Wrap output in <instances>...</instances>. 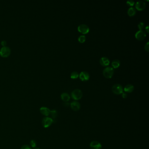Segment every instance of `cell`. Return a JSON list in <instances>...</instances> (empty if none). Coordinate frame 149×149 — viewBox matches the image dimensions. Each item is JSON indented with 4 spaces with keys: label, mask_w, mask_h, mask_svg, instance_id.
Segmentation results:
<instances>
[{
    "label": "cell",
    "mask_w": 149,
    "mask_h": 149,
    "mask_svg": "<svg viewBox=\"0 0 149 149\" xmlns=\"http://www.w3.org/2000/svg\"><path fill=\"white\" fill-rule=\"evenodd\" d=\"M114 74L113 68L111 66L106 67L104 69L103 74L104 76L106 78H112Z\"/></svg>",
    "instance_id": "cell-1"
},
{
    "label": "cell",
    "mask_w": 149,
    "mask_h": 149,
    "mask_svg": "<svg viewBox=\"0 0 149 149\" xmlns=\"http://www.w3.org/2000/svg\"><path fill=\"white\" fill-rule=\"evenodd\" d=\"M83 96V93L80 89H75L71 93V97L74 100H78Z\"/></svg>",
    "instance_id": "cell-2"
},
{
    "label": "cell",
    "mask_w": 149,
    "mask_h": 149,
    "mask_svg": "<svg viewBox=\"0 0 149 149\" xmlns=\"http://www.w3.org/2000/svg\"><path fill=\"white\" fill-rule=\"evenodd\" d=\"M123 86L120 84H115L112 87V92L115 95H120L123 92Z\"/></svg>",
    "instance_id": "cell-3"
},
{
    "label": "cell",
    "mask_w": 149,
    "mask_h": 149,
    "mask_svg": "<svg viewBox=\"0 0 149 149\" xmlns=\"http://www.w3.org/2000/svg\"><path fill=\"white\" fill-rule=\"evenodd\" d=\"M10 53L11 50L9 47L7 46H4L0 50V55L4 57H9Z\"/></svg>",
    "instance_id": "cell-4"
},
{
    "label": "cell",
    "mask_w": 149,
    "mask_h": 149,
    "mask_svg": "<svg viewBox=\"0 0 149 149\" xmlns=\"http://www.w3.org/2000/svg\"><path fill=\"white\" fill-rule=\"evenodd\" d=\"M53 123V121L51 118L47 117L43 118L42 120V125L43 127L47 128L50 126Z\"/></svg>",
    "instance_id": "cell-5"
},
{
    "label": "cell",
    "mask_w": 149,
    "mask_h": 149,
    "mask_svg": "<svg viewBox=\"0 0 149 149\" xmlns=\"http://www.w3.org/2000/svg\"><path fill=\"white\" fill-rule=\"evenodd\" d=\"M146 7V4L143 0L138 1L135 4V9L139 11H142L144 10Z\"/></svg>",
    "instance_id": "cell-6"
},
{
    "label": "cell",
    "mask_w": 149,
    "mask_h": 149,
    "mask_svg": "<svg viewBox=\"0 0 149 149\" xmlns=\"http://www.w3.org/2000/svg\"><path fill=\"white\" fill-rule=\"evenodd\" d=\"M78 31L83 34H87L89 32L88 26L85 24H81L78 27Z\"/></svg>",
    "instance_id": "cell-7"
},
{
    "label": "cell",
    "mask_w": 149,
    "mask_h": 149,
    "mask_svg": "<svg viewBox=\"0 0 149 149\" xmlns=\"http://www.w3.org/2000/svg\"><path fill=\"white\" fill-rule=\"evenodd\" d=\"M146 37V32L143 30H140L136 32L135 34V37L139 41L143 40Z\"/></svg>",
    "instance_id": "cell-8"
},
{
    "label": "cell",
    "mask_w": 149,
    "mask_h": 149,
    "mask_svg": "<svg viewBox=\"0 0 149 149\" xmlns=\"http://www.w3.org/2000/svg\"><path fill=\"white\" fill-rule=\"evenodd\" d=\"M90 146L92 149H101L102 148L101 144L97 141H92L90 143Z\"/></svg>",
    "instance_id": "cell-9"
},
{
    "label": "cell",
    "mask_w": 149,
    "mask_h": 149,
    "mask_svg": "<svg viewBox=\"0 0 149 149\" xmlns=\"http://www.w3.org/2000/svg\"><path fill=\"white\" fill-rule=\"evenodd\" d=\"M79 78L82 81H87L90 78V75L87 72H81L79 75Z\"/></svg>",
    "instance_id": "cell-10"
},
{
    "label": "cell",
    "mask_w": 149,
    "mask_h": 149,
    "mask_svg": "<svg viewBox=\"0 0 149 149\" xmlns=\"http://www.w3.org/2000/svg\"><path fill=\"white\" fill-rule=\"evenodd\" d=\"M70 105L72 109L74 111H78L80 109V104L77 101H73L70 104Z\"/></svg>",
    "instance_id": "cell-11"
},
{
    "label": "cell",
    "mask_w": 149,
    "mask_h": 149,
    "mask_svg": "<svg viewBox=\"0 0 149 149\" xmlns=\"http://www.w3.org/2000/svg\"><path fill=\"white\" fill-rule=\"evenodd\" d=\"M100 63L103 66H107L109 65L110 60L109 58L106 57H102L100 60Z\"/></svg>",
    "instance_id": "cell-12"
},
{
    "label": "cell",
    "mask_w": 149,
    "mask_h": 149,
    "mask_svg": "<svg viewBox=\"0 0 149 149\" xmlns=\"http://www.w3.org/2000/svg\"><path fill=\"white\" fill-rule=\"evenodd\" d=\"M40 112L41 113L44 115L48 116L50 114V110L47 108L43 107L41 108H40Z\"/></svg>",
    "instance_id": "cell-13"
},
{
    "label": "cell",
    "mask_w": 149,
    "mask_h": 149,
    "mask_svg": "<svg viewBox=\"0 0 149 149\" xmlns=\"http://www.w3.org/2000/svg\"><path fill=\"white\" fill-rule=\"evenodd\" d=\"M128 14L130 17H133L135 16L136 13V10L134 7H130L128 10Z\"/></svg>",
    "instance_id": "cell-14"
},
{
    "label": "cell",
    "mask_w": 149,
    "mask_h": 149,
    "mask_svg": "<svg viewBox=\"0 0 149 149\" xmlns=\"http://www.w3.org/2000/svg\"><path fill=\"white\" fill-rule=\"evenodd\" d=\"M134 89V86L131 84H128L125 86L124 90V91L128 93H131L133 91Z\"/></svg>",
    "instance_id": "cell-15"
},
{
    "label": "cell",
    "mask_w": 149,
    "mask_h": 149,
    "mask_svg": "<svg viewBox=\"0 0 149 149\" xmlns=\"http://www.w3.org/2000/svg\"><path fill=\"white\" fill-rule=\"evenodd\" d=\"M70 95L67 93H63L61 95V99L65 102H67L69 101L70 100Z\"/></svg>",
    "instance_id": "cell-16"
},
{
    "label": "cell",
    "mask_w": 149,
    "mask_h": 149,
    "mask_svg": "<svg viewBox=\"0 0 149 149\" xmlns=\"http://www.w3.org/2000/svg\"><path fill=\"white\" fill-rule=\"evenodd\" d=\"M49 115H50L51 117V118L53 120L54 123L55 121H56V119L57 116V112L55 110H53L52 111H50Z\"/></svg>",
    "instance_id": "cell-17"
},
{
    "label": "cell",
    "mask_w": 149,
    "mask_h": 149,
    "mask_svg": "<svg viewBox=\"0 0 149 149\" xmlns=\"http://www.w3.org/2000/svg\"><path fill=\"white\" fill-rule=\"evenodd\" d=\"M120 65V62L118 60H113L112 63V65L114 68H117Z\"/></svg>",
    "instance_id": "cell-18"
},
{
    "label": "cell",
    "mask_w": 149,
    "mask_h": 149,
    "mask_svg": "<svg viewBox=\"0 0 149 149\" xmlns=\"http://www.w3.org/2000/svg\"><path fill=\"white\" fill-rule=\"evenodd\" d=\"M79 74L76 71L73 72L71 74V75H70V77L73 79H77L79 77Z\"/></svg>",
    "instance_id": "cell-19"
},
{
    "label": "cell",
    "mask_w": 149,
    "mask_h": 149,
    "mask_svg": "<svg viewBox=\"0 0 149 149\" xmlns=\"http://www.w3.org/2000/svg\"><path fill=\"white\" fill-rule=\"evenodd\" d=\"M78 40L80 43H83L86 40V37L85 35H80V36L78 38Z\"/></svg>",
    "instance_id": "cell-20"
},
{
    "label": "cell",
    "mask_w": 149,
    "mask_h": 149,
    "mask_svg": "<svg viewBox=\"0 0 149 149\" xmlns=\"http://www.w3.org/2000/svg\"><path fill=\"white\" fill-rule=\"evenodd\" d=\"M134 4L135 2L133 0H128L126 2V4L128 6H133L134 5Z\"/></svg>",
    "instance_id": "cell-21"
},
{
    "label": "cell",
    "mask_w": 149,
    "mask_h": 149,
    "mask_svg": "<svg viewBox=\"0 0 149 149\" xmlns=\"http://www.w3.org/2000/svg\"><path fill=\"white\" fill-rule=\"evenodd\" d=\"M138 27L140 30H143V28H144V24L142 22H140L138 25Z\"/></svg>",
    "instance_id": "cell-22"
},
{
    "label": "cell",
    "mask_w": 149,
    "mask_h": 149,
    "mask_svg": "<svg viewBox=\"0 0 149 149\" xmlns=\"http://www.w3.org/2000/svg\"><path fill=\"white\" fill-rule=\"evenodd\" d=\"M30 144L31 146L32 147H33V148L35 147L36 146V141L34 140H32L31 141Z\"/></svg>",
    "instance_id": "cell-23"
},
{
    "label": "cell",
    "mask_w": 149,
    "mask_h": 149,
    "mask_svg": "<svg viewBox=\"0 0 149 149\" xmlns=\"http://www.w3.org/2000/svg\"><path fill=\"white\" fill-rule=\"evenodd\" d=\"M149 42H147V43L146 44L145 47H144V48L145 50L146 51V52H149Z\"/></svg>",
    "instance_id": "cell-24"
},
{
    "label": "cell",
    "mask_w": 149,
    "mask_h": 149,
    "mask_svg": "<svg viewBox=\"0 0 149 149\" xmlns=\"http://www.w3.org/2000/svg\"><path fill=\"white\" fill-rule=\"evenodd\" d=\"M21 149H32L31 148L30 146L27 145H23V146L21 147Z\"/></svg>",
    "instance_id": "cell-25"
},
{
    "label": "cell",
    "mask_w": 149,
    "mask_h": 149,
    "mask_svg": "<svg viewBox=\"0 0 149 149\" xmlns=\"http://www.w3.org/2000/svg\"><path fill=\"white\" fill-rule=\"evenodd\" d=\"M122 97H123L124 98H126V97H127V95L126 94V93L123 92V93H122Z\"/></svg>",
    "instance_id": "cell-26"
},
{
    "label": "cell",
    "mask_w": 149,
    "mask_h": 149,
    "mask_svg": "<svg viewBox=\"0 0 149 149\" xmlns=\"http://www.w3.org/2000/svg\"><path fill=\"white\" fill-rule=\"evenodd\" d=\"M1 44L2 46H5L7 45V43H6V42L4 40V41H2L1 42Z\"/></svg>",
    "instance_id": "cell-27"
},
{
    "label": "cell",
    "mask_w": 149,
    "mask_h": 149,
    "mask_svg": "<svg viewBox=\"0 0 149 149\" xmlns=\"http://www.w3.org/2000/svg\"><path fill=\"white\" fill-rule=\"evenodd\" d=\"M146 31L147 32V33H149V26H147L146 27Z\"/></svg>",
    "instance_id": "cell-28"
},
{
    "label": "cell",
    "mask_w": 149,
    "mask_h": 149,
    "mask_svg": "<svg viewBox=\"0 0 149 149\" xmlns=\"http://www.w3.org/2000/svg\"><path fill=\"white\" fill-rule=\"evenodd\" d=\"M64 105L65 106H66V107H68V106H69V105H70L69 103H67V102L65 103L64 104Z\"/></svg>",
    "instance_id": "cell-29"
},
{
    "label": "cell",
    "mask_w": 149,
    "mask_h": 149,
    "mask_svg": "<svg viewBox=\"0 0 149 149\" xmlns=\"http://www.w3.org/2000/svg\"><path fill=\"white\" fill-rule=\"evenodd\" d=\"M39 149V148H35L34 149Z\"/></svg>",
    "instance_id": "cell-30"
}]
</instances>
